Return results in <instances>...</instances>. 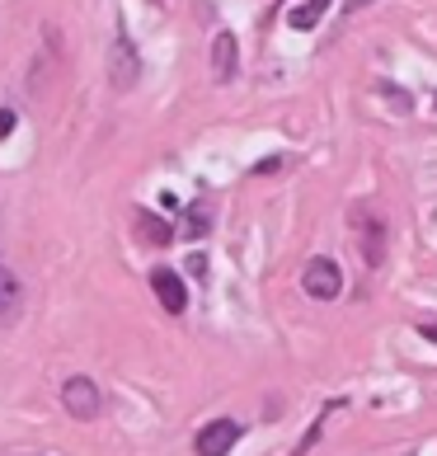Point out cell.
Listing matches in <instances>:
<instances>
[{
    "instance_id": "obj_13",
    "label": "cell",
    "mask_w": 437,
    "mask_h": 456,
    "mask_svg": "<svg viewBox=\"0 0 437 456\" xmlns=\"http://www.w3.org/2000/svg\"><path fill=\"white\" fill-rule=\"evenodd\" d=\"M418 334H424L428 344H437V320H424V325H418Z\"/></svg>"
},
{
    "instance_id": "obj_4",
    "label": "cell",
    "mask_w": 437,
    "mask_h": 456,
    "mask_svg": "<svg viewBox=\"0 0 437 456\" xmlns=\"http://www.w3.org/2000/svg\"><path fill=\"white\" fill-rule=\"evenodd\" d=\"M235 443H240V424H235V419H212V424L193 437V452L198 456H226Z\"/></svg>"
},
{
    "instance_id": "obj_5",
    "label": "cell",
    "mask_w": 437,
    "mask_h": 456,
    "mask_svg": "<svg viewBox=\"0 0 437 456\" xmlns=\"http://www.w3.org/2000/svg\"><path fill=\"white\" fill-rule=\"evenodd\" d=\"M109 76H113L117 90H132V86H137V76H142V61H137V53H132V43H127L123 28H117L113 53H109Z\"/></svg>"
},
{
    "instance_id": "obj_6",
    "label": "cell",
    "mask_w": 437,
    "mask_h": 456,
    "mask_svg": "<svg viewBox=\"0 0 437 456\" xmlns=\"http://www.w3.org/2000/svg\"><path fill=\"white\" fill-rule=\"evenodd\" d=\"M150 292L160 297V306L170 315L189 311V287H183V278L174 273V268H156V273H150Z\"/></svg>"
},
{
    "instance_id": "obj_11",
    "label": "cell",
    "mask_w": 437,
    "mask_h": 456,
    "mask_svg": "<svg viewBox=\"0 0 437 456\" xmlns=\"http://www.w3.org/2000/svg\"><path fill=\"white\" fill-rule=\"evenodd\" d=\"M207 231H212V202H193V208L183 212V235H189V240H203Z\"/></svg>"
},
{
    "instance_id": "obj_16",
    "label": "cell",
    "mask_w": 437,
    "mask_h": 456,
    "mask_svg": "<svg viewBox=\"0 0 437 456\" xmlns=\"http://www.w3.org/2000/svg\"><path fill=\"white\" fill-rule=\"evenodd\" d=\"M362 5H372V0H348V10H362Z\"/></svg>"
},
{
    "instance_id": "obj_8",
    "label": "cell",
    "mask_w": 437,
    "mask_h": 456,
    "mask_svg": "<svg viewBox=\"0 0 437 456\" xmlns=\"http://www.w3.org/2000/svg\"><path fill=\"white\" fill-rule=\"evenodd\" d=\"M132 226H137V235H142L146 245H170V240H174V226H170V222H160V216H156V212H146V208H137Z\"/></svg>"
},
{
    "instance_id": "obj_2",
    "label": "cell",
    "mask_w": 437,
    "mask_h": 456,
    "mask_svg": "<svg viewBox=\"0 0 437 456\" xmlns=\"http://www.w3.org/2000/svg\"><path fill=\"white\" fill-rule=\"evenodd\" d=\"M99 381L90 377H71V381H61V410L71 414V419H99Z\"/></svg>"
},
{
    "instance_id": "obj_9",
    "label": "cell",
    "mask_w": 437,
    "mask_h": 456,
    "mask_svg": "<svg viewBox=\"0 0 437 456\" xmlns=\"http://www.w3.org/2000/svg\"><path fill=\"white\" fill-rule=\"evenodd\" d=\"M212 76L222 80V86L235 80V38H231V33H216V38H212Z\"/></svg>"
},
{
    "instance_id": "obj_15",
    "label": "cell",
    "mask_w": 437,
    "mask_h": 456,
    "mask_svg": "<svg viewBox=\"0 0 437 456\" xmlns=\"http://www.w3.org/2000/svg\"><path fill=\"white\" fill-rule=\"evenodd\" d=\"M189 273H193V278H203V273H207V264H203V255H193V259H189Z\"/></svg>"
},
{
    "instance_id": "obj_14",
    "label": "cell",
    "mask_w": 437,
    "mask_h": 456,
    "mask_svg": "<svg viewBox=\"0 0 437 456\" xmlns=\"http://www.w3.org/2000/svg\"><path fill=\"white\" fill-rule=\"evenodd\" d=\"M278 165H282V160H278V156H268V160H263V165H255V175H273V170H278Z\"/></svg>"
},
{
    "instance_id": "obj_1",
    "label": "cell",
    "mask_w": 437,
    "mask_h": 456,
    "mask_svg": "<svg viewBox=\"0 0 437 456\" xmlns=\"http://www.w3.org/2000/svg\"><path fill=\"white\" fill-rule=\"evenodd\" d=\"M301 287H306L311 301H334L344 292V273L334 259H311L306 268H301Z\"/></svg>"
},
{
    "instance_id": "obj_7",
    "label": "cell",
    "mask_w": 437,
    "mask_h": 456,
    "mask_svg": "<svg viewBox=\"0 0 437 456\" xmlns=\"http://www.w3.org/2000/svg\"><path fill=\"white\" fill-rule=\"evenodd\" d=\"M20 306H24V287H20V278H14L10 268H0V330L14 325Z\"/></svg>"
},
{
    "instance_id": "obj_12",
    "label": "cell",
    "mask_w": 437,
    "mask_h": 456,
    "mask_svg": "<svg viewBox=\"0 0 437 456\" xmlns=\"http://www.w3.org/2000/svg\"><path fill=\"white\" fill-rule=\"evenodd\" d=\"M14 132V109H0V137H10Z\"/></svg>"
},
{
    "instance_id": "obj_10",
    "label": "cell",
    "mask_w": 437,
    "mask_h": 456,
    "mask_svg": "<svg viewBox=\"0 0 437 456\" xmlns=\"http://www.w3.org/2000/svg\"><path fill=\"white\" fill-rule=\"evenodd\" d=\"M334 5V0H301L296 10H287V28H296V33H311L315 24L325 20V10Z\"/></svg>"
},
{
    "instance_id": "obj_3",
    "label": "cell",
    "mask_w": 437,
    "mask_h": 456,
    "mask_svg": "<svg viewBox=\"0 0 437 456\" xmlns=\"http://www.w3.org/2000/svg\"><path fill=\"white\" fill-rule=\"evenodd\" d=\"M358 249H362V259H367V268H381L385 264V222H381V212L376 208H367V212H358Z\"/></svg>"
}]
</instances>
